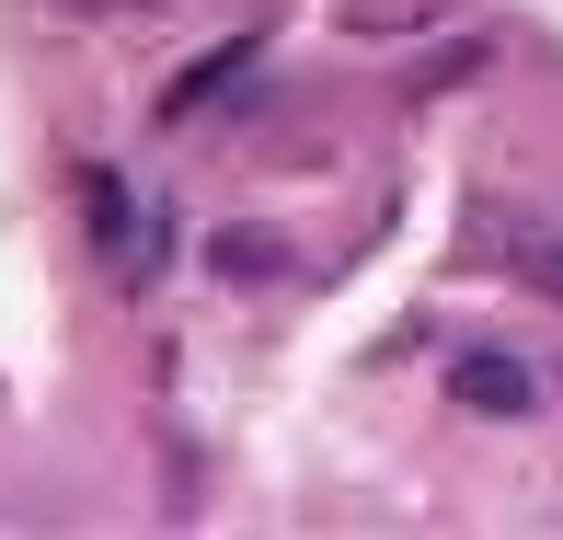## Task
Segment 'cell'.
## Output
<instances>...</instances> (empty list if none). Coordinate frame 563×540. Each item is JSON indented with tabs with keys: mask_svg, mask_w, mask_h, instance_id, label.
Masks as SVG:
<instances>
[{
	"mask_svg": "<svg viewBox=\"0 0 563 540\" xmlns=\"http://www.w3.org/2000/svg\"><path fill=\"white\" fill-rule=\"evenodd\" d=\"M81 230L104 242L115 288H150V265H162V219H150V196L126 185L115 162H81Z\"/></svg>",
	"mask_w": 563,
	"mask_h": 540,
	"instance_id": "cell-1",
	"label": "cell"
},
{
	"mask_svg": "<svg viewBox=\"0 0 563 540\" xmlns=\"http://www.w3.org/2000/svg\"><path fill=\"white\" fill-rule=\"evenodd\" d=\"M449 403H460V415H483V426H529L552 392H541V368H529L518 345H460V356H449Z\"/></svg>",
	"mask_w": 563,
	"mask_h": 540,
	"instance_id": "cell-2",
	"label": "cell"
},
{
	"mask_svg": "<svg viewBox=\"0 0 563 540\" xmlns=\"http://www.w3.org/2000/svg\"><path fill=\"white\" fill-rule=\"evenodd\" d=\"M253 58H265V46H253V35H230V46H208L196 69H173V92H162V126H196V115H219L230 92L253 81Z\"/></svg>",
	"mask_w": 563,
	"mask_h": 540,
	"instance_id": "cell-3",
	"label": "cell"
},
{
	"mask_svg": "<svg viewBox=\"0 0 563 540\" xmlns=\"http://www.w3.org/2000/svg\"><path fill=\"white\" fill-rule=\"evenodd\" d=\"M288 265H299V253L276 242V230H242V219L208 230V276H219V288H276Z\"/></svg>",
	"mask_w": 563,
	"mask_h": 540,
	"instance_id": "cell-4",
	"label": "cell"
},
{
	"mask_svg": "<svg viewBox=\"0 0 563 540\" xmlns=\"http://www.w3.org/2000/svg\"><path fill=\"white\" fill-rule=\"evenodd\" d=\"M460 81H483V46H438V58L402 81V104H438V92H460Z\"/></svg>",
	"mask_w": 563,
	"mask_h": 540,
	"instance_id": "cell-5",
	"label": "cell"
},
{
	"mask_svg": "<svg viewBox=\"0 0 563 540\" xmlns=\"http://www.w3.org/2000/svg\"><path fill=\"white\" fill-rule=\"evenodd\" d=\"M46 12H69V23H162V0H46Z\"/></svg>",
	"mask_w": 563,
	"mask_h": 540,
	"instance_id": "cell-6",
	"label": "cell"
},
{
	"mask_svg": "<svg viewBox=\"0 0 563 540\" xmlns=\"http://www.w3.org/2000/svg\"><path fill=\"white\" fill-rule=\"evenodd\" d=\"M529 265H541V276H552V299H563V242H529Z\"/></svg>",
	"mask_w": 563,
	"mask_h": 540,
	"instance_id": "cell-7",
	"label": "cell"
}]
</instances>
